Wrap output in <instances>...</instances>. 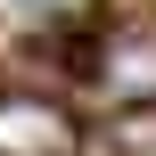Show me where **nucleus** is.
Here are the masks:
<instances>
[{"label": "nucleus", "mask_w": 156, "mask_h": 156, "mask_svg": "<svg viewBox=\"0 0 156 156\" xmlns=\"http://www.w3.org/2000/svg\"><path fill=\"white\" fill-rule=\"evenodd\" d=\"M74 123L49 99H0V156H66Z\"/></svg>", "instance_id": "1"}, {"label": "nucleus", "mask_w": 156, "mask_h": 156, "mask_svg": "<svg viewBox=\"0 0 156 156\" xmlns=\"http://www.w3.org/2000/svg\"><path fill=\"white\" fill-rule=\"evenodd\" d=\"M132 148H148V156H156V107L140 115V123H132Z\"/></svg>", "instance_id": "2"}]
</instances>
